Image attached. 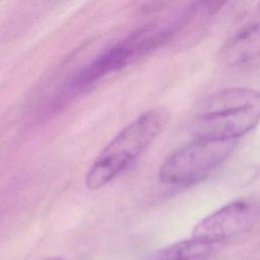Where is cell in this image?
<instances>
[{
	"label": "cell",
	"instance_id": "obj_1",
	"mask_svg": "<svg viewBox=\"0 0 260 260\" xmlns=\"http://www.w3.org/2000/svg\"><path fill=\"white\" fill-rule=\"evenodd\" d=\"M164 106L141 113L122 128L92 161L85 175V186L99 190L126 171L160 135L171 120Z\"/></svg>",
	"mask_w": 260,
	"mask_h": 260
},
{
	"label": "cell",
	"instance_id": "obj_2",
	"mask_svg": "<svg viewBox=\"0 0 260 260\" xmlns=\"http://www.w3.org/2000/svg\"><path fill=\"white\" fill-rule=\"evenodd\" d=\"M260 122V91L249 87L221 89L198 109L191 131L195 138L233 139L245 135Z\"/></svg>",
	"mask_w": 260,
	"mask_h": 260
},
{
	"label": "cell",
	"instance_id": "obj_3",
	"mask_svg": "<svg viewBox=\"0 0 260 260\" xmlns=\"http://www.w3.org/2000/svg\"><path fill=\"white\" fill-rule=\"evenodd\" d=\"M172 38L173 28L168 21L149 23L140 27L85 66L74 78V88L83 89L90 86L109 73L120 70L136 59L151 53Z\"/></svg>",
	"mask_w": 260,
	"mask_h": 260
},
{
	"label": "cell",
	"instance_id": "obj_4",
	"mask_svg": "<svg viewBox=\"0 0 260 260\" xmlns=\"http://www.w3.org/2000/svg\"><path fill=\"white\" fill-rule=\"evenodd\" d=\"M236 143L233 139L195 138L162 161L158 171L159 180L175 186L197 183L228 159Z\"/></svg>",
	"mask_w": 260,
	"mask_h": 260
},
{
	"label": "cell",
	"instance_id": "obj_5",
	"mask_svg": "<svg viewBox=\"0 0 260 260\" xmlns=\"http://www.w3.org/2000/svg\"><path fill=\"white\" fill-rule=\"evenodd\" d=\"M259 221L260 204L238 199L202 218L193 230V238L220 245L250 232Z\"/></svg>",
	"mask_w": 260,
	"mask_h": 260
},
{
	"label": "cell",
	"instance_id": "obj_6",
	"mask_svg": "<svg viewBox=\"0 0 260 260\" xmlns=\"http://www.w3.org/2000/svg\"><path fill=\"white\" fill-rule=\"evenodd\" d=\"M221 58L230 67L248 68L260 65V20L230 38L222 47Z\"/></svg>",
	"mask_w": 260,
	"mask_h": 260
},
{
	"label": "cell",
	"instance_id": "obj_7",
	"mask_svg": "<svg viewBox=\"0 0 260 260\" xmlns=\"http://www.w3.org/2000/svg\"><path fill=\"white\" fill-rule=\"evenodd\" d=\"M218 246L192 237L161 249L148 260H209Z\"/></svg>",
	"mask_w": 260,
	"mask_h": 260
},
{
	"label": "cell",
	"instance_id": "obj_8",
	"mask_svg": "<svg viewBox=\"0 0 260 260\" xmlns=\"http://www.w3.org/2000/svg\"><path fill=\"white\" fill-rule=\"evenodd\" d=\"M42 260H64V259H62L60 257H49V258H45Z\"/></svg>",
	"mask_w": 260,
	"mask_h": 260
}]
</instances>
